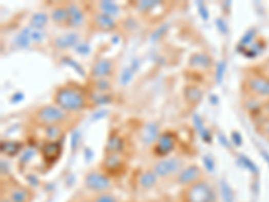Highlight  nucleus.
Listing matches in <instances>:
<instances>
[{
  "mask_svg": "<svg viewBox=\"0 0 269 202\" xmlns=\"http://www.w3.org/2000/svg\"><path fill=\"white\" fill-rule=\"evenodd\" d=\"M168 29H170V23H163V25H160L158 29L155 30V31L151 34V36H149V39L152 41V42H158L160 38H163L164 35L167 34V31H168Z\"/></svg>",
  "mask_w": 269,
  "mask_h": 202,
  "instance_id": "473e14b6",
  "label": "nucleus"
},
{
  "mask_svg": "<svg viewBox=\"0 0 269 202\" xmlns=\"http://www.w3.org/2000/svg\"><path fill=\"white\" fill-rule=\"evenodd\" d=\"M80 202H94V201H90V199H82V201Z\"/></svg>",
  "mask_w": 269,
  "mask_h": 202,
  "instance_id": "e2e57ef3",
  "label": "nucleus"
},
{
  "mask_svg": "<svg viewBox=\"0 0 269 202\" xmlns=\"http://www.w3.org/2000/svg\"><path fill=\"white\" fill-rule=\"evenodd\" d=\"M202 162H203L206 170L209 171V173H213V171H214V169H216V164H214V160H213V158H210L209 155H206V156H203Z\"/></svg>",
  "mask_w": 269,
  "mask_h": 202,
  "instance_id": "49530a36",
  "label": "nucleus"
},
{
  "mask_svg": "<svg viewBox=\"0 0 269 202\" xmlns=\"http://www.w3.org/2000/svg\"><path fill=\"white\" fill-rule=\"evenodd\" d=\"M134 73H136V71H134L131 66L124 67V69H123V71H121V75H120V84H121V85H123V86L128 85V84L132 81V78H133Z\"/></svg>",
  "mask_w": 269,
  "mask_h": 202,
  "instance_id": "72a5a7b5",
  "label": "nucleus"
},
{
  "mask_svg": "<svg viewBox=\"0 0 269 202\" xmlns=\"http://www.w3.org/2000/svg\"><path fill=\"white\" fill-rule=\"evenodd\" d=\"M36 153H38V150L35 147H31L29 145L27 149H23V151L19 155V163L21 164H27L30 163L34 158L36 156Z\"/></svg>",
  "mask_w": 269,
  "mask_h": 202,
  "instance_id": "7c9ffc66",
  "label": "nucleus"
},
{
  "mask_svg": "<svg viewBox=\"0 0 269 202\" xmlns=\"http://www.w3.org/2000/svg\"><path fill=\"white\" fill-rule=\"evenodd\" d=\"M88 95L84 89L74 84H66L55 89L53 95V103L66 111L67 114L81 112L88 106Z\"/></svg>",
  "mask_w": 269,
  "mask_h": 202,
  "instance_id": "f257e3e1",
  "label": "nucleus"
},
{
  "mask_svg": "<svg viewBox=\"0 0 269 202\" xmlns=\"http://www.w3.org/2000/svg\"><path fill=\"white\" fill-rule=\"evenodd\" d=\"M124 159L121 158V154H105L104 158L103 167L104 173L106 174H116L123 170L124 167Z\"/></svg>",
  "mask_w": 269,
  "mask_h": 202,
  "instance_id": "ddd939ff",
  "label": "nucleus"
},
{
  "mask_svg": "<svg viewBox=\"0 0 269 202\" xmlns=\"http://www.w3.org/2000/svg\"><path fill=\"white\" fill-rule=\"evenodd\" d=\"M242 142H244V139H242V135L240 134L238 131H233L232 132L230 136V143L236 147H241L242 145Z\"/></svg>",
  "mask_w": 269,
  "mask_h": 202,
  "instance_id": "a18cd8bd",
  "label": "nucleus"
},
{
  "mask_svg": "<svg viewBox=\"0 0 269 202\" xmlns=\"http://www.w3.org/2000/svg\"><path fill=\"white\" fill-rule=\"evenodd\" d=\"M129 66H131L134 71H138V69H139V67H140V61H139L138 58H136V60L132 61V64L129 65Z\"/></svg>",
  "mask_w": 269,
  "mask_h": 202,
  "instance_id": "6e6d98bb",
  "label": "nucleus"
},
{
  "mask_svg": "<svg viewBox=\"0 0 269 202\" xmlns=\"http://www.w3.org/2000/svg\"><path fill=\"white\" fill-rule=\"evenodd\" d=\"M97 8H99V12L108 15V16H112V18L119 16L121 12L120 6H119L116 2H112V0H103V2H99V3H97Z\"/></svg>",
  "mask_w": 269,
  "mask_h": 202,
  "instance_id": "412c9836",
  "label": "nucleus"
},
{
  "mask_svg": "<svg viewBox=\"0 0 269 202\" xmlns=\"http://www.w3.org/2000/svg\"><path fill=\"white\" fill-rule=\"evenodd\" d=\"M238 162H240L241 166H244L245 169H248L251 173L259 174V169H257V166L255 164V162H252V159H249L248 156L240 155L238 156Z\"/></svg>",
  "mask_w": 269,
  "mask_h": 202,
  "instance_id": "f704fd0d",
  "label": "nucleus"
},
{
  "mask_svg": "<svg viewBox=\"0 0 269 202\" xmlns=\"http://www.w3.org/2000/svg\"><path fill=\"white\" fill-rule=\"evenodd\" d=\"M14 43L18 49H27V47L31 46V27H30V26L23 27L14 38Z\"/></svg>",
  "mask_w": 269,
  "mask_h": 202,
  "instance_id": "4be33fe9",
  "label": "nucleus"
},
{
  "mask_svg": "<svg viewBox=\"0 0 269 202\" xmlns=\"http://www.w3.org/2000/svg\"><path fill=\"white\" fill-rule=\"evenodd\" d=\"M262 112H265V114L269 116V100L264 104V105H262Z\"/></svg>",
  "mask_w": 269,
  "mask_h": 202,
  "instance_id": "bf43d9fd",
  "label": "nucleus"
},
{
  "mask_svg": "<svg viewBox=\"0 0 269 202\" xmlns=\"http://www.w3.org/2000/svg\"><path fill=\"white\" fill-rule=\"evenodd\" d=\"M193 124H194L195 130H197L198 134H201L206 128L205 123H203V120H202V117L199 116V115H194V116H193Z\"/></svg>",
  "mask_w": 269,
  "mask_h": 202,
  "instance_id": "c03bdc74",
  "label": "nucleus"
},
{
  "mask_svg": "<svg viewBox=\"0 0 269 202\" xmlns=\"http://www.w3.org/2000/svg\"><path fill=\"white\" fill-rule=\"evenodd\" d=\"M158 181H159V178H158V175L152 170L143 171L138 178L139 186L143 190H151V189H153L158 185Z\"/></svg>",
  "mask_w": 269,
  "mask_h": 202,
  "instance_id": "6ab92c4d",
  "label": "nucleus"
},
{
  "mask_svg": "<svg viewBox=\"0 0 269 202\" xmlns=\"http://www.w3.org/2000/svg\"><path fill=\"white\" fill-rule=\"evenodd\" d=\"M160 2H156V0H140L138 3H134V8L138 11H140L142 14H147L149 11H152L153 8L159 7Z\"/></svg>",
  "mask_w": 269,
  "mask_h": 202,
  "instance_id": "cd10ccee",
  "label": "nucleus"
},
{
  "mask_svg": "<svg viewBox=\"0 0 269 202\" xmlns=\"http://www.w3.org/2000/svg\"><path fill=\"white\" fill-rule=\"evenodd\" d=\"M66 8H67V27L77 30L85 25L86 22L85 11H84V8H82L80 4L71 2V3L66 4Z\"/></svg>",
  "mask_w": 269,
  "mask_h": 202,
  "instance_id": "6e6552de",
  "label": "nucleus"
},
{
  "mask_svg": "<svg viewBox=\"0 0 269 202\" xmlns=\"http://www.w3.org/2000/svg\"><path fill=\"white\" fill-rule=\"evenodd\" d=\"M114 64L113 61L109 58H99V60L93 64L90 69V77L93 80H100V78H108L112 71H113Z\"/></svg>",
  "mask_w": 269,
  "mask_h": 202,
  "instance_id": "9d476101",
  "label": "nucleus"
},
{
  "mask_svg": "<svg viewBox=\"0 0 269 202\" xmlns=\"http://www.w3.org/2000/svg\"><path fill=\"white\" fill-rule=\"evenodd\" d=\"M84 185L85 188L90 192L96 193V194H101V193H108L112 189L113 183L109 175L104 171L100 170H92L89 171L85 175L84 179Z\"/></svg>",
  "mask_w": 269,
  "mask_h": 202,
  "instance_id": "20e7f679",
  "label": "nucleus"
},
{
  "mask_svg": "<svg viewBox=\"0 0 269 202\" xmlns=\"http://www.w3.org/2000/svg\"><path fill=\"white\" fill-rule=\"evenodd\" d=\"M88 99L92 105L103 106L105 105V104L112 103V99H113V97H112V95H109V93H100L92 90V92L88 95Z\"/></svg>",
  "mask_w": 269,
  "mask_h": 202,
  "instance_id": "bb28decb",
  "label": "nucleus"
},
{
  "mask_svg": "<svg viewBox=\"0 0 269 202\" xmlns=\"http://www.w3.org/2000/svg\"><path fill=\"white\" fill-rule=\"evenodd\" d=\"M2 202H12L10 198H2Z\"/></svg>",
  "mask_w": 269,
  "mask_h": 202,
  "instance_id": "680f3d73",
  "label": "nucleus"
},
{
  "mask_svg": "<svg viewBox=\"0 0 269 202\" xmlns=\"http://www.w3.org/2000/svg\"><path fill=\"white\" fill-rule=\"evenodd\" d=\"M84 156H85V159L89 162V160L93 158V150H90V149H88V147H86V149L84 150Z\"/></svg>",
  "mask_w": 269,
  "mask_h": 202,
  "instance_id": "864d4df0",
  "label": "nucleus"
},
{
  "mask_svg": "<svg viewBox=\"0 0 269 202\" xmlns=\"http://www.w3.org/2000/svg\"><path fill=\"white\" fill-rule=\"evenodd\" d=\"M175 145H177L175 135L171 134V132H163V134H160L158 142L153 145V154L159 156L160 159L166 158L172 153Z\"/></svg>",
  "mask_w": 269,
  "mask_h": 202,
  "instance_id": "423d86ee",
  "label": "nucleus"
},
{
  "mask_svg": "<svg viewBox=\"0 0 269 202\" xmlns=\"http://www.w3.org/2000/svg\"><path fill=\"white\" fill-rule=\"evenodd\" d=\"M197 7H198L199 16H201V18L205 22L209 21L210 12H209V10H207V7H206V4L203 3V2H197Z\"/></svg>",
  "mask_w": 269,
  "mask_h": 202,
  "instance_id": "79ce46f5",
  "label": "nucleus"
},
{
  "mask_svg": "<svg viewBox=\"0 0 269 202\" xmlns=\"http://www.w3.org/2000/svg\"><path fill=\"white\" fill-rule=\"evenodd\" d=\"M0 166H2V175H3V177H6V175L10 174V163H8L7 159L2 158V163H0Z\"/></svg>",
  "mask_w": 269,
  "mask_h": 202,
  "instance_id": "8fccbe9b",
  "label": "nucleus"
},
{
  "mask_svg": "<svg viewBox=\"0 0 269 202\" xmlns=\"http://www.w3.org/2000/svg\"><path fill=\"white\" fill-rule=\"evenodd\" d=\"M255 38H256V30H249V31H246L244 34V36L240 39V42H238V51H244L245 49H248L249 46H251L252 43L255 42Z\"/></svg>",
  "mask_w": 269,
  "mask_h": 202,
  "instance_id": "c85d7f7f",
  "label": "nucleus"
},
{
  "mask_svg": "<svg viewBox=\"0 0 269 202\" xmlns=\"http://www.w3.org/2000/svg\"><path fill=\"white\" fill-rule=\"evenodd\" d=\"M186 201L187 202H217L216 192L206 181H198L186 189Z\"/></svg>",
  "mask_w": 269,
  "mask_h": 202,
  "instance_id": "7ed1b4c3",
  "label": "nucleus"
},
{
  "mask_svg": "<svg viewBox=\"0 0 269 202\" xmlns=\"http://www.w3.org/2000/svg\"><path fill=\"white\" fill-rule=\"evenodd\" d=\"M8 198L12 202H29L31 198V192L25 186H15L8 193Z\"/></svg>",
  "mask_w": 269,
  "mask_h": 202,
  "instance_id": "5701e85b",
  "label": "nucleus"
},
{
  "mask_svg": "<svg viewBox=\"0 0 269 202\" xmlns=\"http://www.w3.org/2000/svg\"><path fill=\"white\" fill-rule=\"evenodd\" d=\"M217 139H218L220 144L222 145V147H225V149H229V147H230L232 143L229 142V139H227L222 132H218V134H217Z\"/></svg>",
  "mask_w": 269,
  "mask_h": 202,
  "instance_id": "09e8293b",
  "label": "nucleus"
},
{
  "mask_svg": "<svg viewBox=\"0 0 269 202\" xmlns=\"http://www.w3.org/2000/svg\"><path fill=\"white\" fill-rule=\"evenodd\" d=\"M62 62H64V64H66L67 66H70L71 69H74V70L77 71L78 75H81L82 77H85V76H86L85 70H84V67H82L80 64H78L77 61L73 60V58L64 57V58H62Z\"/></svg>",
  "mask_w": 269,
  "mask_h": 202,
  "instance_id": "c9c22d12",
  "label": "nucleus"
},
{
  "mask_svg": "<svg viewBox=\"0 0 269 202\" xmlns=\"http://www.w3.org/2000/svg\"><path fill=\"white\" fill-rule=\"evenodd\" d=\"M112 89V84L108 78H100L93 80V90L100 93H108Z\"/></svg>",
  "mask_w": 269,
  "mask_h": 202,
  "instance_id": "2f4dec72",
  "label": "nucleus"
},
{
  "mask_svg": "<svg viewBox=\"0 0 269 202\" xmlns=\"http://www.w3.org/2000/svg\"><path fill=\"white\" fill-rule=\"evenodd\" d=\"M94 202H119L116 195H113L112 193H101V194H97L93 199Z\"/></svg>",
  "mask_w": 269,
  "mask_h": 202,
  "instance_id": "ea45409f",
  "label": "nucleus"
},
{
  "mask_svg": "<svg viewBox=\"0 0 269 202\" xmlns=\"http://www.w3.org/2000/svg\"><path fill=\"white\" fill-rule=\"evenodd\" d=\"M43 128V136L46 142H58L60 138L64 134L62 125H47Z\"/></svg>",
  "mask_w": 269,
  "mask_h": 202,
  "instance_id": "a878e982",
  "label": "nucleus"
},
{
  "mask_svg": "<svg viewBox=\"0 0 269 202\" xmlns=\"http://www.w3.org/2000/svg\"><path fill=\"white\" fill-rule=\"evenodd\" d=\"M106 115H108V111H106V109H97L96 112H94V114L92 115V119L94 121L101 120V119H104V117H105Z\"/></svg>",
  "mask_w": 269,
  "mask_h": 202,
  "instance_id": "3c124183",
  "label": "nucleus"
},
{
  "mask_svg": "<svg viewBox=\"0 0 269 202\" xmlns=\"http://www.w3.org/2000/svg\"><path fill=\"white\" fill-rule=\"evenodd\" d=\"M201 167L197 166V164H190V166L183 167V169L179 171V174L175 177V181H177L178 185L184 186V188H188V186H191V185L201 181Z\"/></svg>",
  "mask_w": 269,
  "mask_h": 202,
  "instance_id": "0eeeda50",
  "label": "nucleus"
},
{
  "mask_svg": "<svg viewBox=\"0 0 269 202\" xmlns=\"http://www.w3.org/2000/svg\"><path fill=\"white\" fill-rule=\"evenodd\" d=\"M80 41H81V38H80V34H78L77 31H67L64 32V34H61V35L55 36V38L53 39L51 45L57 50L64 51V50L74 49Z\"/></svg>",
  "mask_w": 269,
  "mask_h": 202,
  "instance_id": "1a4fd4ad",
  "label": "nucleus"
},
{
  "mask_svg": "<svg viewBox=\"0 0 269 202\" xmlns=\"http://www.w3.org/2000/svg\"><path fill=\"white\" fill-rule=\"evenodd\" d=\"M260 153H261V156L264 158V160H265L266 163H268V166H269V153H268V151H265V150H261Z\"/></svg>",
  "mask_w": 269,
  "mask_h": 202,
  "instance_id": "13d9d810",
  "label": "nucleus"
},
{
  "mask_svg": "<svg viewBox=\"0 0 269 202\" xmlns=\"http://www.w3.org/2000/svg\"><path fill=\"white\" fill-rule=\"evenodd\" d=\"M160 136L159 125L153 123V121H148L143 125L142 131H140V142L145 145V147H151L155 145L158 142V139Z\"/></svg>",
  "mask_w": 269,
  "mask_h": 202,
  "instance_id": "f8f14e48",
  "label": "nucleus"
},
{
  "mask_svg": "<svg viewBox=\"0 0 269 202\" xmlns=\"http://www.w3.org/2000/svg\"><path fill=\"white\" fill-rule=\"evenodd\" d=\"M216 26H217V29H218V31H220L222 35H226L227 32H229V26H227V23L225 22V19L223 18H217Z\"/></svg>",
  "mask_w": 269,
  "mask_h": 202,
  "instance_id": "37998d69",
  "label": "nucleus"
},
{
  "mask_svg": "<svg viewBox=\"0 0 269 202\" xmlns=\"http://www.w3.org/2000/svg\"><path fill=\"white\" fill-rule=\"evenodd\" d=\"M210 103L217 105V104H218V97H217L216 95H212V96H210Z\"/></svg>",
  "mask_w": 269,
  "mask_h": 202,
  "instance_id": "052dcab7",
  "label": "nucleus"
},
{
  "mask_svg": "<svg viewBox=\"0 0 269 202\" xmlns=\"http://www.w3.org/2000/svg\"><path fill=\"white\" fill-rule=\"evenodd\" d=\"M213 65V60L209 54L194 53L188 60V66L197 70H207Z\"/></svg>",
  "mask_w": 269,
  "mask_h": 202,
  "instance_id": "f3484780",
  "label": "nucleus"
},
{
  "mask_svg": "<svg viewBox=\"0 0 269 202\" xmlns=\"http://www.w3.org/2000/svg\"><path fill=\"white\" fill-rule=\"evenodd\" d=\"M61 142H46L43 144L41 153H42V158L46 163H54L55 160L60 158L61 155Z\"/></svg>",
  "mask_w": 269,
  "mask_h": 202,
  "instance_id": "4468645a",
  "label": "nucleus"
},
{
  "mask_svg": "<svg viewBox=\"0 0 269 202\" xmlns=\"http://www.w3.org/2000/svg\"><path fill=\"white\" fill-rule=\"evenodd\" d=\"M183 96L184 99L187 100V103L194 105V104H198L201 101L202 97H203V92H202V89H199L198 86L188 85L184 88Z\"/></svg>",
  "mask_w": 269,
  "mask_h": 202,
  "instance_id": "393cba45",
  "label": "nucleus"
},
{
  "mask_svg": "<svg viewBox=\"0 0 269 202\" xmlns=\"http://www.w3.org/2000/svg\"><path fill=\"white\" fill-rule=\"evenodd\" d=\"M225 71H226V62L225 61H220L216 65V81L217 84H221L225 77Z\"/></svg>",
  "mask_w": 269,
  "mask_h": 202,
  "instance_id": "e433bc0d",
  "label": "nucleus"
},
{
  "mask_svg": "<svg viewBox=\"0 0 269 202\" xmlns=\"http://www.w3.org/2000/svg\"><path fill=\"white\" fill-rule=\"evenodd\" d=\"M50 21L57 26H67L66 4H58L50 11Z\"/></svg>",
  "mask_w": 269,
  "mask_h": 202,
  "instance_id": "a211bd4d",
  "label": "nucleus"
},
{
  "mask_svg": "<svg viewBox=\"0 0 269 202\" xmlns=\"http://www.w3.org/2000/svg\"><path fill=\"white\" fill-rule=\"evenodd\" d=\"M262 132L265 135V138L269 139V120H266L264 124H262Z\"/></svg>",
  "mask_w": 269,
  "mask_h": 202,
  "instance_id": "5fc2aeb1",
  "label": "nucleus"
},
{
  "mask_svg": "<svg viewBox=\"0 0 269 202\" xmlns=\"http://www.w3.org/2000/svg\"><path fill=\"white\" fill-rule=\"evenodd\" d=\"M23 149H25L23 143L18 142V140H2V143H0L2 153L7 156L21 155Z\"/></svg>",
  "mask_w": 269,
  "mask_h": 202,
  "instance_id": "aec40b11",
  "label": "nucleus"
},
{
  "mask_svg": "<svg viewBox=\"0 0 269 202\" xmlns=\"http://www.w3.org/2000/svg\"><path fill=\"white\" fill-rule=\"evenodd\" d=\"M125 147L124 139L121 138L117 132H110L106 139L105 151L106 154H123Z\"/></svg>",
  "mask_w": 269,
  "mask_h": 202,
  "instance_id": "dca6fc26",
  "label": "nucleus"
},
{
  "mask_svg": "<svg viewBox=\"0 0 269 202\" xmlns=\"http://www.w3.org/2000/svg\"><path fill=\"white\" fill-rule=\"evenodd\" d=\"M34 121L39 127H47V125H61L69 119V114L55 104H46L39 106L34 114Z\"/></svg>",
  "mask_w": 269,
  "mask_h": 202,
  "instance_id": "f03ea898",
  "label": "nucleus"
},
{
  "mask_svg": "<svg viewBox=\"0 0 269 202\" xmlns=\"http://www.w3.org/2000/svg\"><path fill=\"white\" fill-rule=\"evenodd\" d=\"M246 86L253 95L259 97H269V80L261 76H252L246 80Z\"/></svg>",
  "mask_w": 269,
  "mask_h": 202,
  "instance_id": "9b49d317",
  "label": "nucleus"
},
{
  "mask_svg": "<svg viewBox=\"0 0 269 202\" xmlns=\"http://www.w3.org/2000/svg\"><path fill=\"white\" fill-rule=\"evenodd\" d=\"M47 34L45 32V30H36V29H31V39L32 43H42L45 39H46Z\"/></svg>",
  "mask_w": 269,
  "mask_h": 202,
  "instance_id": "58836bf2",
  "label": "nucleus"
},
{
  "mask_svg": "<svg viewBox=\"0 0 269 202\" xmlns=\"http://www.w3.org/2000/svg\"><path fill=\"white\" fill-rule=\"evenodd\" d=\"M81 138H82V134L80 130H74V131L71 132L70 135V149L71 151L74 153V151H77L78 145H80V142H81Z\"/></svg>",
  "mask_w": 269,
  "mask_h": 202,
  "instance_id": "4c0bfd02",
  "label": "nucleus"
},
{
  "mask_svg": "<svg viewBox=\"0 0 269 202\" xmlns=\"http://www.w3.org/2000/svg\"><path fill=\"white\" fill-rule=\"evenodd\" d=\"M183 169V162L178 156H166L156 162L151 170L158 175V178L166 179L170 177H177L179 171Z\"/></svg>",
  "mask_w": 269,
  "mask_h": 202,
  "instance_id": "39448f33",
  "label": "nucleus"
},
{
  "mask_svg": "<svg viewBox=\"0 0 269 202\" xmlns=\"http://www.w3.org/2000/svg\"><path fill=\"white\" fill-rule=\"evenodd\" d=\"M93 25L101 31H113V30L117 29L116 19L105 14H101L99 11L93 15Z\"/></svg>",
  "mask_w": 269,
  "mask_h": 202,
  "instance_id": "2eb2a0df",
  "label": "nucleus"
},
{
  "mask_svg": "<svg viewBox=\"0 0 269 202\" xmlns=\"http://www.w3.org/2000/svg\"><path fill=\"white\" fill-rule=\"evenodd\" d=\"M27 179H29V181H30V183H31L32 186H38V183H39L38 178L32 177V175H27Z\"/></svg>",
  "mask_w": 269,
  "mask_h": 202,
  "instance_id": "4d7b16f0",
  "label": "nucleus"
},
{
  "mask_svg": "<svg viewBox=\"0 0 269 202\" xmlns=\"http://www.w3.org/2000/svg\"><path fill=\"white\" fill-rule=\"evenodd\" d=\"M23 99H25V95H23L22 92H18L12 96V100H11V101H12V103H19V101H22Z\"/></svg>",
  "mask_w": 269,
  "mask_h": 202,
  "instance_id": "603ef678",
  "label": "nucleus"
},
{
  "mask_svg": "<svg viewBox=\"0 0 269 202\" xmlns=\"http://www.w3.org/2000/svg\"><path fill=\"white\" fill-rule=\"evenodd\" d=\"M50 21V14L43 12V11H38L34 12L30 18V27L36 30H43L47 26Z\"/></svg>",
  "mask_w": 269,
  "mask_h": 202,
  "instance_id": "b1692460",
  "label": "nucleus"
},
{
  "mask_svg": "<svg viewBox=\"0 0 269 202\" xmlns=\"http://www.w3.org/2000/svg\"><path fill=\"white\" fill-rule=\"evenodd\" d=\"M74 51L81 56H88L90 53V45L86 41H80L77 46L74 47Z\"/></svg>",
  "mask_w": 269,
  "mask_h": 202,
  "instance_id": "a19ab883",
  "label": "nucleus"
},
{
  "mask_svg": "<svg viewBox=\"0 0 269 202\" xmlns=\"http://www.w3.org/2000/svg\"><path fill=\"white\" fill-rule=\"evenodd\" d=\"M220 192H221V198L223 202H234V193L232 190V188L229 186L225 179L220 182Z\"/></svg>",
  "mask_w": 269,
  "mask_h": 202,
  "instance_id": "c756f323",
  "label": "nucleus"
},
{
  "mask_svg": "<svg viewBox=\"0 0 269 202\" xmlns=\"http://www.w3.org/2000/svg\"><path fill=\"white\" fill-rule=\"evenodd\" d=\"M199 136H201V139L203 140L205 143H207V144H210V143L213 142V136H212V131H210L209 128H205L203 131L199 134Z\"/></svg>",
  "mask_w": 269,
  "mask_h": 202,
  "instance_id": "de8ad7c7",
  "label": "nucleus"
}]
</instances>
